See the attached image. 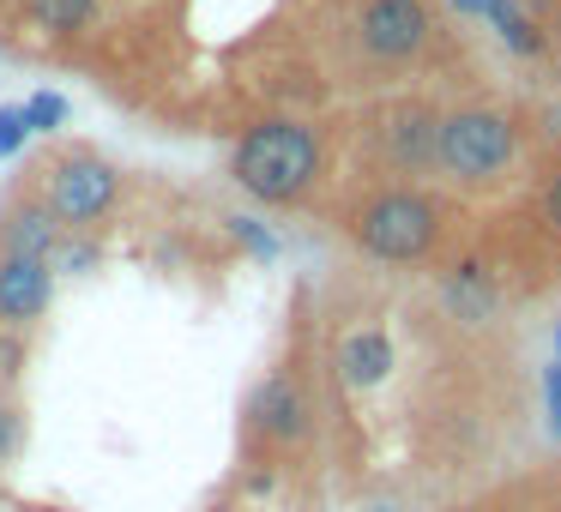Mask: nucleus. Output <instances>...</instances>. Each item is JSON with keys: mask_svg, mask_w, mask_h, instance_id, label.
Instances as JSON below:
<instances>
[{"mask_svg": "<svg viewBox=\"0 0 561 512\" xmlns=\"http://www.w3.org/2000/svg\"><path fill=\"white\" fill-rule=\"evenodd\" d=\"M387 368H392V344H387V331H351V338L339 344V374L351 380V386H380L387 380Z\"/></svg>", "mask_w": 561, "mask_h": 512, "instance_id": "9d476101", "label": "nucleus"}, {"mask_svg": "<svg viewBox=\"0 0 561 512\" xmlns=\"http://www.w3.org/2000/svg\"><path fill=\"white\" fill-rule=\"evenodd\" d=\"M435 139H440V121H428L423 109H399L387 121V158L399 170H423V163H435Z\"/></svg>", "mask_w": 561, "mask_h": 512, "instance_id": "1a4fd4ad", "label": "nucleus"}, {"mask_svg": "<svg viewBox=\"0 0 561 512\" xmlns=\"http://www.w3.org/2000/svg\"><path fill=\"white\" fill-rule=\"evenodd\" d=\"M25 13H31V25L67 37V31H85L98 19V0H25Z\"/></svg>", "mask_w": 561, "mask_h": 512, "instance_id": "9b49d317", "label": "nucleus"}, {"mask_svg": "<svg viewBox=\"0 0 561 512\" xmlns=\"http://www.w3.org/2000/svg\"><path fill=\"white\" fill-rule=\"evenodd\" d=\"M308 392L296 386V374H266L254 386V398H248V422L260 428L266 440H278V446H296V440L308 434Z\"/></svg>", "mask_w": 561, "mask_h": 512, "instance_id": "6e6552de", "label": "nucleus"}, {"mask_svg": "<svg viewBox=\"0 0 561 512\" xmlns=\"http://www.w3.org/2000/svg\"><path fill=\"white\" fill-rule=\"evenodd\" d=\"M543 218H549V223H556V230H561V170L549 175V187H543Z\"/></svg>", "mask_w": 561, "mask_h": 512, "instance_id": "6ab92c4d", "label": "nucleus"}, {"mask_svg": "<svg viewBox=\"0 0 561 512\" xmlns=\"http://www.w3.org/2000/svg\"><path fill=\"white\" fill-rule=\"evenodd\" d=\"M556 362H561V326H556Z\"/></svg>", "mask_w": 561, "mask_h": 512, "instance_id": "aec40b11", "label": "nucleus"}, {"mask_svg": "<svg viewBox=\"0 0 561 512\" xmlns=\"http://www.w3.org/2000/svg\"><path fill=\"white\" fill-rule=\"evenodd\" d=\"M543 404H549V428H556V440H561V362L543 368Z\"/></svg>", "mask_w": 561, "mask_h": 512, "instance_id": "a211bd4d", "label": "nucleus"}, {"mask_svg": "<svg viewBox=\"0 0 561 512\" xmlns=\"http://www.w3.org/2000/svg\"><path fill=\"white\" fill-rule=\"evenodd\" d=\"M428 37V13L423 0H368L363 7V49L380 61H404L416 55Z\"/></svg>", "mask_w": 561, "mask_h": 512, "instance_id": "423d86ee", "label": "nucleus"}, {"mask_svg": "<svg viewBox=\"0 0 561 512\" xmlns=\"http://www.w3.org/2000/svg\"><path fill=\"white\" fill-rule=\"evenodd\" d=\"M230 230H236V242H242L248 254H260V259H278V235H272V230H260L254 218H230Z\"/></svg>", "mask_w": 561, "mask_h": 512, "instance_id": "2eb2a0df", "label": "nucleus"}, {"mask_svg": "<svg viewBox=\"0 0 561 512\" xmlns=\"http://www.w3.org/2000/svg\"><path fill=\"white\" fill-rule=\"evenodd\" d=\"M19 440H25V410H19L7 392H0V464L19 452Z\"/></svg>", "mask_w": 561, "mask_h": 512, "instance_id": "ddd939ff", "label": "nucleus"}, {"mask_svg": "<svg viewBox=\"0 0 561 512\" xmlns=\"http://www.w3.org/2000/svg\"><path fill=\"white\" fill-rule=\"evenodd\" d=\"M25 121H31V133H55V127H67V97L61 91H37V97L25 103Z\"/></svg>", "mask_w": 561, "mask_h": 512, "instance_id": "f8f14e48", "label": "nucleus"}, {"mask_svg": "<svg viewBox=\"0 0 561 512\" xmlns=\"http://www.w3.org/2000/svg\"><path fill=\"white\" fill-rule=\"evenodd\" d=\"M19 368H25V338L0 326V380H19Z\"/></svg>", "mask_w": 561, "mask_h": 512, "instance_id": "f3484780", "label": "nucleus"}, {"mask_svg": "<svg viewBox=\"0 0 561 512\" xmlns=\"http://www.w3.org/2000/svg\"><path fill=\"white\" fill-rule=\"evenodd\" d=\"M356 242L375 259H423L435 242V206L423 194H380L356 218Z\"/></svg>", "mask_w": 561, "mask_h": 512, "instance_id": "7ed1b4c3", "label": "nucleus"}, {"mask_svg": "<svg viewBox=\"0 0 561 512\" xmlns=\"http://www.w3.org/2000/svg\"><path fill=\"white\" fill-rule=\"evenodd\" d=\"M368 512H392V507H368Z\"/></svg>", "mask_w": 561, "mask_h": 512, "instance_id": "412c9836", "label": "nucleus"}, {"mask_svg": "<svg viewBox=\"0 0 561 512\" xmlns=\"http://www.w3.org/2000/svg\"><path fill=\"white\" fill-rule=\"evenodd\" d=\"M513 158V127L495 121V115L471 109V115H447L440 121V139H435V163L465 182H483V175L507 170Z\"/></svg>", "mask_w": 561, "mask_h": 512, "instance_id": "20e7f679", "label": "nucleus"}, {"mask_svg": "<svg viewBox=\"0 0 561 512\" xmlns=\"http://www.w3.org/2000/svg\"><path fill=\"white\" fill-rule=\"evenodd\" d=\"M230 175L266 206H290L320 175V139L302 121H260L242 133L230 158Z\"/></svg>", "mask_w": 561, "mask_h": 512, "instance_id": "f257e3e1", "label": "nucleus"}, {"mask_svg": "<svg viewBox=\"0 0 561 512\" xmlns=\"http://www.w3.org/2000/svg\"><path fill=\"white\" fill-rule=\"evenodd\" d=\"M55 302V266L49 259H0V326L25 331Z\"/></svg>", "mask_w": 561, "mask_h": 512, "instance_id": "0eeeda50", "label": "nucleus"}, {"mask_svg": "<svg viewBox=\"0 0 561 512\" xmlns=\"http://www.w3.org/2000/svg\"><path fill=\"white\" fill-rule=\"evenodd\" d=\"M61 242L67 223L55 218V206L43 194H25L0 211V259H55Z\"/></svg>", "mask_w": 561, "mask_h": 512, "instance_id": "39448f33", "label": "nucleus"}, {"mask_svg": "<svg viewBox=\"0 0 561 512\" xmlns=\"http://www.w3.org/2000/svg\"><path fill=\"white\" fill-rule=\"evenodd\" d=\"M556 512H561V507H556Z\"/></svg>", "mask_w": 561, "mask_h": 512, "instance_id": "4be33fe9", "label": "nucleus"}, {"mask_svg": "<svg viewBox=\"0 0 561 512\" xmlns=\"http://www.w3.org/2000/svg\"><path fill=\"white\" fill-rule=\"evenodd\" d=\"M31 139V121H25V103L19 109H0V158H19Z\"/></svg>", "mask_w": 561, "mask_h": 512, "instance_id": "4468645a", "label": "nucleus"}, {"mask_svg": "<svg viewBox=\"0 0 561 512\" xmlns=\"http://www.w3.org/2000/svg\"><path fill=\"white\" fill-rule=\"evenodd\" d=\"M43 199L55 206V218H61L67 230H91V223H103L115 211L122 175H115V163H103L98 151H67V158H55L49 182H43Z\"/></svg>", "mask_w": 561, "mask_h": 512, "instance_id": "f03ea898", "label": "nucleus"}, {"mask_svg": "<svg viewBox=\"0 0 561 512\" xmlns=\"http://www.w3.org/2000/svg\"><path fill=\"white\" fill-rule=\"evenodd\" d=\"M49 266L55 271H91V266H98V247H91V242H61Z\"/></svg>", "mask_w": 561, "mask_h": 512, "instance_id": "dca6fc26", "label": "nucleus"}]
</instances>
